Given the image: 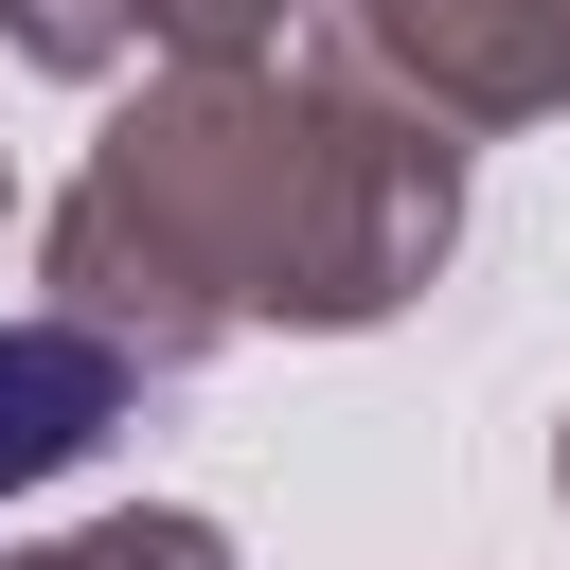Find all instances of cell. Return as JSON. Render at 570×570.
<instances>
[{"mask_svg": "<svg viewBox=\"0 0 570 570\" xmlns=\"http://www.w3.org/2000/svg\"><path fill=\"white\" fill-rule=\"evenodd\" d=\"M303 0H142V53L160 71H214V53H285Z\"/></svg>", "mask_w": 570, "mask_h": 570, "instance_id": "cell-6", "label": "cell"}, {"mask_svg": "<svg viewBox=\"0 0 570 570\" xmlns=\"http://www.w3.org/2000/svg\"><path fill=\"white\" fill-rule=\"evenodd\" d=\"M552 517H570V410H552Z\"/></svg>", "mask_w": 570, "mask_h": 570, "instance_id": "cell-7", "label": "cell"}, {"mask_svg": "<svg viewBox=\"0 0 570 570\" xmlns=\"http://www.w3.org/2000/svg\"><path fill=\"white\" fill-rule=\"evenodd\" d=\"M0 214H18V160H0Z\"/></svg>", "mask_w": 570, "mask_h": 570, "instance_id": "cell-8", "label": "cell"}, {"mask_svg": "<svg viewBox=\"0 0 570 570\" xmlns=\"http://www.w3.org/2000/svg\"><path fill=\"white\" fill-rule=\"evenodd\" d=\"M0 53L53 89H107V71H142V0H0Z\"/></svg>", "mask_w": 570, "mask_h": 570, "instance_id": "cell-5", "label": "cell"}, {"mask_svg": "<svg viewBox=\"0 0 570 570\" xmlns=\"http://www.w3.org/2000/svg\"><path fill=\"white\" fill-rule=\"evenodd\" d=\"M463 249V142L338 53H214L142 71L71 196L36 214L53 321L125 374H196L232 338H374Z\"/></svg>", "mask_w": 570, "mask_h": 570, "instance_id": "cell-1", "label": "cell"}, {"mask_svg": "<svg viewBox=\"0 0 570 570\" xmlns=\"http://www.w3.org/2000/svg\"><path fill=\"white\" fill-rule=\"evenodd\" d=\"M125 410H142V374H125L89 321H53V303H18V321H0V499L71 481Z\"/></svg>", "mask_w": 570, "mask_h": 570, "instance_id": "cell-3", "label": "cell"}, {"mask_svg": "<svg viewBox=\"0 0 570 570\" xmlns=\"http://www.w3.org/2000/svg\"><path fill=\"white\" fill-rule=\"evenodd\" d=\"M0 570H232V534H214L196 499H107V517H71V534H18Z\"/></svg>", "mask_w": 570, "mask_h": 570, "instance_id": "cell-4", "label": "cell"}, {"mask_svg": "<svg viewBox=\"0 0 570 570\" xmlns=\"http://www.w3.org/2000/svg\"><path fill=\"white\" fill-rule=\"evenodd\" d=\"M338 71L428 107L445 142H499V125H570V0H321Z\"/></svg>", "mask_w": 570, "mask_h": 570, "instance_id": "cell-2", "label": "cell"}]
</instances>
